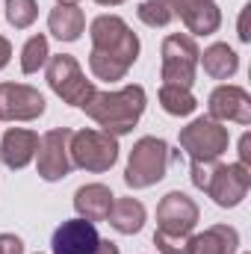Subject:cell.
<instances>
[{"instance_id":"1","label":"cell","mask_w":251,"mask_h":254,"mask_svg":"<svg viewBox=\"0 0 251 254\" xmlns=\"http://www.w3.org/2000/svg\"><path fill=\"white\" fill-rule=\"evenodd\" d=\"M89 68L98 80H122L139 57V39L119 15H101L89 27Z\"/></svg>"},{"instance_id":"24","label":"cell","mask_w":251,"mask_h":254,"mask_svg":"<svg viewBox=\"0 0 251 254\" xmlns=\"http://www.w3.org/2000/svg\"><path fill=\"white\" fill-rule=\"evenodd\" d=\"M39 15V3L36 0H6V18L15 30H24L36 21Z\"/></svg>"},{"instance_id":"12","label":"cell","mask_w":251,"mask_h":254,"mask_svg":"<svg viewBox=\"0 0 251 254\" xmlns=\"http://www.w3.org/2000/svg\"><path fill=\"white\" fill-rule=\"evenodd\" d=\"M98 243H101V237H98L95 222H86L80 216L63 222L54 231V240H51L54 254H95Z\"/></svg>"},{"instance_id":"21","label":"cell","mask_w":251,"mask_h":254,"mask_svg":"<svg viewBox=\"0 0 251 254\" xmlns=\"http://www.w3.org/2000/svg\"><path fill=\"white\" fill-rule=\"evenodd\" d=\"M160 104L169 116H189L198 107L195 95L187 86H169V83H163V89H160Z\"/></svg>"},{"instance_id":"22","label":"cell","mask_w":251,"mask_h":254,"mask_svg":"<svg viewBox=\"0 0 251 254\" xmlns=\"http://www.w3.org/2000/svg\"><path fill=\"white\" fill-rule=\"evenodd\" d=\"M48 39L39 33V36H33V39H27V45H24V51H21V71L24 74H36L42 65L48 63Z\"/></svg>"},{"instance_id":"25","label":"cell","mask_w":251,"mask_h":254,"mask_svg":"<svg viewBox=\"0 0 251 254\" xmlns=\"http://www.w3.org/2000/svg\"><path fill=\"white\" fill-rule=\"evenodd\" d=\"M154 246L160 249V254H189V237H172V234L157 231Z\"/></svg>"},{"instance_id":"8","label":"cell","mask_w":251,"mask_h":254,"mask_svg":"<svg viewBox=\"0 0 251 254\" xmlns=\"http://www.w3.org/2000/svg\"><path fill=\"white\" fill-rule=\"evenodd\" d=\"M249 187H251V169H246L243 163H231V166H213L204 192L219 207H237L249 195Z\"/></svg>"},{"instance_id":"31","label":"cell","mask_w":251,"mask_h":254,"mask_svg":"<svg viewBox=\"0 0 251 254\" xmlns=\"http://www.w3.org/2000/svg\"><path fill=\"white\" fill-rule=\"evenodd\" d=\"M95 3H101V6H119V3H125V0H95Z\"/></svg>"},{"instance_id":"26","label":"cell","mask_w":251,"mask_h":254,"mask_svg":"<svg viewBox=\"0 0 251 254\" xmlns=\"http://www.w3.org/2000/svg\"><path fill=\"white\" fill-rule=\"evenodd\" d=\"M0 254H24V243L15 234H0Z\"/></svg>"},{"instance_id":"18","label":"cell","mask_w":251,"mask_h":254,"mask_svg":"<svg viewBox=\"0 0 251 254\" xmlns=\"http://www.w3.org/2000/svg\"><path fill=\"white\" fill-rule=\"evenodd\" d=\"M48 27L60 42H77L83 27H86V18H83V12L77 6L57 3V9H51V15H48Z\"/></svg>"},{"instance_id":"14","label":"cell","mask_w":251,"mask_h":254,"mask_svg":"<svg viewBox=\"0 0 251 254\" xmlns=\"http://www.w3.org/2000/svg\"><path fill=\"white\" fill-rule=\"evenodd\" d=\"M169 3H172V12L181 15V21L195 36H210L222 24L216 0H169Z\"/></svg>"},{"instance_id":"7","label":"cell","mask_w":251,"mask_h":254,"mask_svg":"<svg viewBox=\"0 0 251 254\" xmlns=\"http://www.w3.org/2000/svg\"><path fill=\"white\" fill-rule=\"evenodd\" d=\"M198 45L187 33H172L163 42V83L169 86H192L195 65H198Z\"/></svg>"},{"instance_id":"13","label":"cell","mask_w":251,"mask_h":254,"mask_svg":"<svg viewBox=\"0 0 251 254\" xmlns=\"http://www.w3.org/2000/svg\"><path fill=\"white\" fill-rule=\"evenodd\" d=\"M210 119L213 122H237L251 125V95L240 86H219L210 95Z\"/></svg>"},{"instance_id":"23","label":"cell","mask_w":251,"mask_h":254,"mask_svg":"<svg viewBox=\"0 0 251 254\" xmlns=\"http://www.w3.org/2000/svg\"><path fill=\"white\" fill-rule=\"evenodd\" d=\"M136 12H139V18H142L148 27H166V24L175 18L169 0H142Z\"/></svg>"},{"instance_id":"28","label":"cell","mask_w":251,"mask_h":254,"mask_svg":"<svg viewBox=\"0 0 251 254\" xmlns=\"http://www.w3.org/2000/svg\"><path fill=\"white\" fill-rule=\"evenodd\" d=\"M249 15H251V3L243 6V18H240V39L243 42H251V33H249Z\"/></svg>"},{"instance_id":"4","label":"cell","mask_w":251,"mask_h":254,"mask_svg":"<svg viewBox=\"0 0 251 254\" xmlns=\"http://www.w3.org/2000/svg\"><path fill=\"white\" fill-rule=\"evenodd\" d=\"M68 151H71V166H80L86 172H110L119 160V142L113 133L104 130L71 133Z\"/></svg>"},{"instance_id":"19","label":"cell","mask_w":251,"mask_h":254,"mask_svg":"<svg viewBox=\"0 0 251 254\" xmlns=\"http://www.w3.org/2000/svg\"><path fill=\"white\" fill-rule=\"evenodd\" d=\"M107 222L119 231V234H139L145 225V207L136 198H116L110 207Z\"/></svg>"},{"instance_id":"2","label":"cell","mask_w":251,"mask_h":254,"mask_svg":"<svg viewBox=\"0 0 251 254\" xmlns=\"http://www.w3.org/2000/svg\"><path fill=\"white\" fill-rule=\"evenodd\" d=\"M83 110L89 119H95L104 127V133L125 136L136 127L139 116L145 113V89L142 86H125L119 92H95Z\"/></svg>"},{"instance_id":"29","label":"cell","mask_w":251,"mask_h":254,"mask_svg":"<svg viewBox=\"0 0 251 254\" xmlns=\"http://www.w3.org/2000/svg\"><path fill=\"white\" fill-rule=\"evenodd\" d=\"M9 57H12V45L0 36V68H6V65H9Z\"/></svg>"},{"instance_id":"17","label":"cell","mask_w":251,"mask_h":254,"mask_svg":"<svg viewBox=\"0 0 251 254\" xmlns=\"http://www.w3.org/2000/svg\"><path fill=\"white\" fill-rule=\"evenodd\" d=\"M240 234L231 225H213L198 237H189V254H234Z\"/></svg>"},{"instance_id":"32","label":"cell","mask_w":251,"mask_h":254,"mask_svg":"<svg viewBox=\"0 0 251 254\" xmlns=\"http://www.w3.org/2000/svg\"><path fill=\"white\" fill-rule=\"evenodd\" d=\"M57 3H71V6H77V0H57Z\"/></svg>"},{"instance_id":"3","label":"cell","mask_w":251,"mask_h":254,"mask_svg":"<svg viewBox=\"0 0 251 254\" xmlns=\"http://www.w3.org/2000/svg\"><path fill=\"white\" fill-rule=\"evenodd\" d=\"M169 163H172V148L157 136H142L130 151V160H127L125 169V184L130 190L154 187L157 181L166 178Z\"/></svg>"},{"instance_id":"11","label":"cell","mask_w":251,"mask_h":254,"mask_svg":"<svg viewBox=\"0 0 251 254\" xmlns=\"http://www.w3.org/2000/svg\"><path fill=\"white\" fill-rule=\"evenodd\" d=\"M157 222H160V231L163 234H172V237H189L192 228L198 225V207L195 201L184 195V192H169L160 207H157Z\"/></svg>"},{"instance_id":"30","label":"cell","mask_w":251,"mask_h":254,"mask_svg":"<svg viewBox=\"0 0 251 254\" xmlns=\"http://www.w3.org/2000/svg\"><path fill=\"white\" fill-rule=\"evenodd\" d=\"M95 254H119V246H116V243H110V240H101V243H98V249H95Z\"/></svg>"},{"instance_id":"15","label":"cell","mask_w":251,"mask_h":254,"mask_svg":"<svg viewBox=\"0 0 251 254\" xmlns=\"http://www.w3.org/2000/svg\"><path fill=\"white\" fill-rule=\"evenodd\" d=\"M39 151V133L24 130V127H12L6 130L3 142H0V160L6 169H24L33 163Z\"/></svg>"},{"instance_id":"27","label":"cell","mask_w":251,"mask_h":254,"mask_svg":"<svg viewBox=\"0 0 251 254\" xmlns=\"http://www.w3.org/2000/svg\"><path fill=\"white\" fill-rule=\"evenodd\" d=\"M240 163L249 169L251 166V133H246L243 139H240Z\"/></svg>"},{"instance_id":"9","label":"cell","mask_w":251,"mask_h":254,"mask_svg":"<svg viewBox=\"0 0 251 254\" xmlns=\"http://www.w3.org/2000/svg\"><path fill=\"white\" fill-rule=\"evenodd\" d=\"M68 142H71V130L68 127H57V130H51V133H45L39 139L36 166H39V175L45 181H63L65 175L71 172Z\"/></svg>"},{"instance_id":"16","label":"cell","mask_w":251,"mask_h":254,"mask_svg":"<svg viewBox=\"0 0 251 254\" xmlns=\"http://www.w3.org/2000/svg\"><path fill=\"white\" fill-rule=\"evenodd\" d=\"M113 201H116V195L104 184H86L74 192V207H77L80 219H86V222H107Z\"/></svg>"},{"instance_id":"5","label":"cell","mask_w":251,"mask_h":254,"mask_svg":"<svg viewBox=\"0 0 251 254\" xmlns=\"http://www.w3.org/2000/svg\"><path fill=\"white\" fill-rule=\"evenodd\" d=\"M228 127H222V122H213L210 116H201L181 130V148L192 157V163H216L228 151Z\"/></svg>"},{"instance_id":"20","label":"cell","mask_w":251,"mask_h":254,"mask_svg":"<svg viewBox=\"0 0 251 254\" xmlns=\"http://www.w3.org/2000/svg\"><path fill=\"white\" fill-rule=\"evenodd\" d=\"M198 60H201L204 71H207L213 80H228V77H234L237 68H240V57H237V51L228 48V45H222V42L210 45L204 54H198Z\"/></svg>"},{"instance_id":"6","label":"cell","mask_w":251,"mask_h":254,"mask_svg":"<svg viewBox=\"0 0 251 254\" xmlns=\"http://www.w3.org/2000/svg\"><path fill=\"white\" fill-rule=\"evenodd\" d=\"M48 83H51V89L63 98L65 104H71V107H86L89 104V98L98 92L95 86H92V80H86V74H83V68L77 65L74 57H68V54H60V57H51L48 60Z\"/></svg>"},{"instance_id":"10","label":"cell","mask_w":251,"mask_h":254,"mask_svg":"<svg viewBox=\"0 0 251 254\" xmlns=\"http://www.w3.org/2000/svg\"><path fill=\"white\" fill-rule=\"evenodd\" d=\"M45 113L39 89L24 83H0V122H33Z\"/></svg>"}]
</instances>
